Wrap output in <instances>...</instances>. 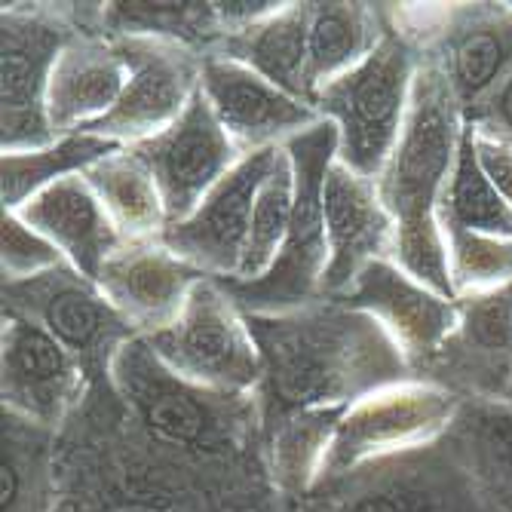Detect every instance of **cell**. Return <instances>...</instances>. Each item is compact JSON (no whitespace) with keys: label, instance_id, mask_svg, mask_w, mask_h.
Segmentation results:
<instances>
[{"label":"cell","instance_id":"e0dca14e","mask_svg":"<svg viewBox=\"0 0 512 512\" xmlns=\"http://www.w3.org/2000/svg\"><path fill=\"white\" fill-rule=\"evenodd\" d=\"M129 151L154 175L169 224L188 218L215 184L243 160V151L224 132L203 92H197L188 111L172 126L129 145Z\"/></svg>","mask_w":512,"mask_h":512},{"label":"cell","instance_id":"d6986e66","mask_svg":"<svg viewBox=\"0 0 512 512\" xmlns=\"http://www.w3.org/2000/svg\"><path fill=\"white\" fill-rule=\"evenodd\" d=\"M341 301L368 313L405 353L414 378L433 362L457 325V301L439 295L396 258L368 264Z\"/></svg>","mask_w":512,"mask_h":512},{"label":"cell","instance_id":"836d02e7","mask_svg":"<svg viewBox=\"0 0 512 512\" xmlns=\"http://www.w3.org/2000/svg\"><path fill=\"white\" fill-rule=\"evenodd\" d=\"M467 129L473 135L476 160H479L485 178L494 184V191L512 209V145H506V142H500V138H491V135L473 129L470 123H467Z\"/></svg>","mask_w":512,"mask_h":512},{"label":"cell","instance_id":"1f68e13d","mask_svg":"<svg viewBox=\"0 0 512 512\" xmlns=\"http://www.w3.org/2000/svg\"><path fill=\"white\" fill-rule=\"evenodd\" d=\"M292 209H295V166L283 145V154H279L273 172L267 175V181L258 191L240 273L237 279H230V283H255V279H261L273 267L289 234Z\"/></svg>","mask_w":512,"mask_h":512},{"label":"cell","instance_id":"f546056e","mask_svg":"<svg viewBox=\"0 0 512 512\" xmlns=\"http://www.w3.org/2000/svg\"><path fill=\"white\" fill-rule=\"evenodd\" d=\"M120 145L108 142V138L77 132L56 138L53 145L34 148V151H13L4 154V166H0V194H4V212L22 209L31 197L46 191L50 184L83 175L89 166H96L108 154H114Z\"/></svg>","mask_w":512,"mask_h":512},{"label":"cell","instance_id":"d4e9b609","mask_svg":"<svg viewBox=\"0 0 512 512\" xmlns=\"http://www.w3.org/2000/svg\"><path fill=\"white\" fill-rule=\"evenodd\" d=\"M344 411H301L261 424V457L279 503L301 506L319 485Z\"/></svg>","mask_w":512,"mask_h":512},{"label":"cell","instance_id":"9a60e30c","mask_svg":"<svg viewBox=\"0 0 512 512\" xmlns=\"http://www.w3.org/2000/svg\"><path fill=\"white\" fill-rule=\"evenodd\" d=\"M145 442L148 454L132 451L129 470H117V479L96 476L83 485L71 482V494L59 491L56 512H237L224 503H215L221 494H215L212 485H200L194 479V473L221 460L175 454L148 436Z\"/></svg>","mask_w":512,"mask_h":512},{"label":"cell","instance_id":"83f0119b","mask_svg":"<svg viewBox=\"0 0 512 512\" xmlns=\"http://www.w3.org/2000/svg\"><path fill=\"white\" fill-rule=\"evenodd\" d=\"M92 194L126 243H154L169 227V212L148 166L129 148H117L83 172Z\"/></svg>","mask_w":512,"mask_h":512},{"label":"cell","instance_id":"8fae6325","mask_svg":"<svg viewBox=\"0 0 512 512\" xmlns=\"http://www.w3.org/2000/svg\"><path fill=\"white\" fill-rule=\"evenodd\" d=\"M4 313L40 325L83 365L89 381L105 384H111V365L123 344L138 338L99 283L80 276L71 264L28 283L4 286Z\"/></svg>","mask_w":512,"mask_h":512},{"label":"cell","instance_id":"484cf974","mask_svg":"<svg viewBox=\"0 0 512 512\" xmlns=\"http://www.w3.org/2000/svg\"><path fill=\"white\" fill-rule=\"evenodd\" d=\"M307 28H310V4H283L264 22L224 40L215 53H224L249 65L279 89H286L289 96L313 108Z\"/></svg>","mask_w":512,"mask_h":512},{"label":"cell","instance_id":"5bb4252c","mask_svg":"<svg viewBox=\"0 0 512 512\" xmlns=\"http://www.w3.org/2000/svg\"><path fill=\"white\" fill-rule=\"evenodd\" d=\"M89 375L40 325L7 316L0 329V402L22 421L59 433L80 408Z\"/></svg>","mask_w":512,"mask_h":512},{"label":"cell","instance_id":"7a4b0ae2","mask_svg":"<svg viewBox=\"0 0 512 512\" xmlns=\"http://www.w3.org/2000/svg\"><path fill=\"white\" fill-rule=\"evenodd\" d=\"M463 129L467 120L445 77L424 62L414 80L405 132L378 175V194L396 224V261L445 298H454V289L442 237V203L460 154Z\"/></svg>","mask_w":512,"mask_h":512},{"label":"cell","instance_id":"3957f363","mask_svg":"<svg viewBox=\"0 0 512 512\" xmlns=\"http://www.w3.org/2000/svg\"><path fill=\"white\" fill-rule=\"evenodd\" d=\"M129 421L151 442L200 460H230L261 439L255 396H221L169 371L148 338L123 344L108 384Z\"/></svg>","mask_w":512,"mask_h":512},{"label":"cell","instance_id":"e575fe53","mask_svg":"<svg viewBox=\"0 0 512 512\" xmlns=\"http://www.w3.org/2000/svg\"><path fill=\"white\" fill-rule=\"evenodd\" d=\"M467 123L491 138L512 145V74L491 92L488 102L476 114L467 117Z\"/></svg>","mask_w":512,"mask_h":512},{"label":"cell","instance_id":"ba28073f","mask_svg":"<svg viewBox=\"0 0 512 512\" xmlns=\"http://www.w3.org/2000/svg\"><path fill=\"white\" fill-rule=\"evenodd\" d=\"M74 10L50 4H10L0 13V145L4 154L56 142L46 96L50 77L77 34Z\"/></svg>","mask_w":512,"mask_h":512},{"label":"cell","instance_id":"603a6c76","mask_svg":"<svg viewBox=\"0 0 512 512\" xmlns=\"http://www.w3.org/2000/svg\"><path fill=\"white\" fill-rule=\"evenodd\" d=\"M16 215L50 240L62 258L92 283L99 279L102 267L126 246L83 175L50 184L22 209H16Z\"/></svg>","mask_w":512,"mask_h":512},{"label":"cell","instance_id":"6da1fadb","mask_svg":"<svg viewBox=\"0 0 512 512\" xmlns=\"http://www.w3.org/2000/svg\"><path fill=\"white\" fill-rule=\"evenodd\" d=\"M261 353L258 421L301 411H347L414 371L396 341L359 307L322 298L310 307L249 316Z\"/></svg>","mask_w":512,"mask_h":512},{"label":"cell","instance_id":"8992f818","mask_svg":"<svg viewBox=\"0 0 512 512\" xmlns=\"http://www.w3.org/2000/svg\"><path fill=\"white\" fill-rule=\"evenodd\" d=\"M387 13L445 77L463 120L512 74V4H387Z\"/></svg>","mask_w":512,"mask_h":512},{"label":"cell","instance_id":"ac0fdd59","mask_svg":"<svg viewBox=\"0 0 512 512\" xmlns=\"http://www.w3.org/2000/svg\"><path fill=\"white\" fill-rule=\"evenodd\" d=\"M200 92L243 154L283 148L322 120L316 108L224 53L203 56Z\"/></svg>","mask_w":512,"mask_h":512},{"label":"cell","instance_id":"d6a6232c","mask_svg":"<svg viewBox=\"0 0 512 512\" xmlns=\"http://www.w3.org/2000/svg\"><path fill=\"white\" fill-rule=\"evenodd\" d=\"M68 261L62 252L28 227L16 212H4V234H0V270H4V286L28 283L56 267H65Z\"/></svg>","mask_w":512,"mask_h":512},{"label":"cell","instance_id":"5b68a950","mask_svg":"<svg viewBox=\"0 0 512 512\" xmlns=\"http://www.w3.org/2000/svg\"><path fill=\"white\" fill-rule=\"evenodd\" d=\"M286 151L295 166V209L279 258L255 283H224L230 298L249 316L292 313L325 298L329 243H325L322 181L338 157V129L329 120H319L313 129L295 135Z\"/></svg>","mask_w":512,"mask_h":512},{"label":"cell","instance_id":"4dcf8cb0","mask_svg":"<svg viewBox=\"0 0 512 512\" xmlns=\"http://www.w3.org/2000/svg\"><path fill=\"white\" fill-rule=\"evenodd\" d=\"M445 234H476L494 240H512V209L485 178L470 129H463L460 154L451 172V184L442 203V237Z\"/></svg>","mask_w":512,"mask_h":512},{"label":"cell","instance_id":"7c38bea8","mask_svg":"<svg viewBox=\"0 0 512 512\" xmlns=\"http://www.w3.org/2000/svg\"><path fill=\"white\" fill-rule=\"evenodd\" d=\"M126 62V86L114 111L89 135L129 148L172 126L200 92L203 53L160 37H114Z\"/></svg>","mask_w":512,"mask_h":512},{"label":"cell","instance_id":"9c48e42d","mask_svg":"<svg viewBox=\"0 0 512 512\" xmlns=\"http://www.w3.org/2000/svg\"><path fill=\"white\" fill-rule=\"evenodd\" d=\"M460 402L463 399H457L451 390L417 378L353 402L338 421L319 485L338 482L371 463L442 442L454 424Z\"/></svg>","mask_w":512,"mask_h":512},{"label":"cell","instance_id":"30bf717a","mask_svg":"<svg viewBox=\"0 0 512 512\" xmlns=\"http://www.w3.org/2000/svg\"><path fill=\"white\" fill-rule=\"evenodd\" d=\"M298 512H488L457 460L436 442L371 463L338 482L319 485Z\"/></svg>","mask_w":512,"mask_h":512},{"label":"cell","instance_id":"f1b7e54d","mask_svg":"<svg viewBox=\"0 0 512 512\" xmlns=\"http://www.w3.org/2000/svg\"><path fill=\"white\" fill-rule=\"evenodd\" d=\"M0 442H4V451H0V512H56V433L4 411Z\"/></svg>","mask_w":512,"mask_h":512},{"label":"cell","instance_id":"277c9868","mask_svg":"<svg viewBox=\"0 0 512 512\" xmlns=\"http://www.w3.org/2000/svg\"><path fill=\"white\" fill-rule=\"evenodd\" d=\"M421 65V50L390 25L375 53L316 92L313 108L338 129L344 166L378 181L405 132Z\"/></svg>","mask_w":512,"mask_h":512},{"label":"cell","instance_id":"44dd1931","mask_svg":"<svg viewBox=\"0 0 512 512\" xmlns=\"http://www.w3.org/2000/svg\"><path fill=\"white\" fill-rule=\"evenodd\" d=\"M203 273L172 255L160 240L126 243L99 273V289L129 322L138 338H148L184 310Z\"/></svg>","mask_w":512,"mask_h":512},{"label":"cell","instance_id":"4316f807","mask_svg":"<svg viewBox=\"0 0 512 512\" xmlns=\"http://www.w3.org/2000/svg\"><path fill=\"white\" fill-rule=\"evenodd\" d=\"M390 34L387 4H310L307 56H310V92L347 74L378 50Z\"/></svg>","mask_w":512,"mask_h":512},{"label":"cell","instance_id":"2e32d148","mask_svg":"<svg viewBox=\"0 0 512 512\" xmlns=\"http://www.w3.org/2000/svg\"><path fill=\"white\" fill-rule=\"evenodd\" d=\"M457 399H512V283L457 298V325L417 375Z\"/></svg>","mask_w":512,"mask_h":512},{"label":"cell","instance_id":"7402d4cb","mask_svg":"<svg viewBox=\"0 0 512 512\" xmlns=\"http://www.w3.org/2000/svg\"><path fill=\"white\" fill-rule=\"evenodd\" d=\"M123 86L126 62L117 50V40L80 25L65 43L50 77L46 114H50L53 135H77L105 120L120 102Z\"/></svg>","mask_w":512,"mask_h":512},{"label":"cell","instance_id":"52a82bcc","mask_svg":"<svg viewBox=\"0 0 512 512\" xmlns=\"http://www.w3.org/2000/svg\"><path fill=\"white\" fill-rule=\"evenodd\" d=\"M157 359L178 378L221 396H255L261 353L246 313L224 283L203 279L166 329L148 335Z\"/></svg>","mask_w":512,"mask_h":512},{"label":"cell","instance_id":"cb8c5ba5","mask_svg":"<svg viewBox=\"0 0 512 512\" xmlns=\"http://www.w3.org/2000/svg\"><path fill=\"white\" fill-rule=\"evenodd\" d=\"M445 448L488 512H512V399H463Z\"/></svg>","mask_w":512,"mask_h":512},{"label":"cell","instance_id":"ffe728a7","mask_svg":"<svg viewBox=\"0 0 512 512\" xmlns=\"http://www.w3.org/2000/svg\"><path fill=\"white\" fill-rule=\"evenodd\" d=\"M322 212L329 243L325 298H341L368 264L396 258V224L378 181L353 172L338 157L322 181Z\"/></svg>","mask_w":512,"mask_h":512},{"label":"cell","instance_id":"4fadbf2b","mask_svg":"<svg viewBox=\"0 0 512 512\" xmlns=\"http://www.w3.org/2000/svg\"><path fill=\"white\" fill-rule=\"evenodd\" d=\"M279 154L283 148L243 154V160L215 184L188 218L163 230L160 243L206 279H218V283L237 279L258 191Z\"/></svg>","mask_w":512,"mask_h":512}]
</instances>
